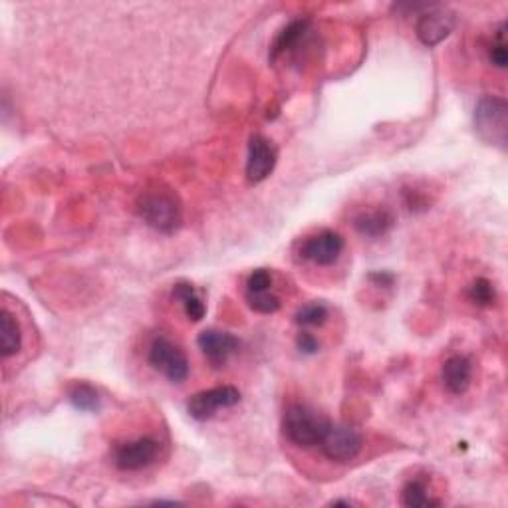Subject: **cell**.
<instances>
[{"mask_svg": "<svg viewBox=\"0 0 508 508\" xmlns=\"http://www.w3.org/2000/svg\"><path fill=\"white\" fill-rule=\"evenodd\" d=\"M139 217L151 229L163 235H171L181 227L183 207L171 189H149L137 201Z\"/></svg>", "mask_w": 508, "mask_h": 508, "instance_id": "1", "label": "cell"}, {"mask_svg": "<svg viewBox=\"0 0 508 508\" xmlns=\"http://www.w3.org/2000/svg\"><path fill=\"white\" fill-rule=\"evenodd\" d=\"M329 419L322 413H318L316 409H312L304 404H294L287 409L282 421V429L287 439L298 447H318L320 441L324 439V435L329 427Z\"/></svg>", "mask_w": 508, "mask_h": 508, "instance_id": "2", "label": "cell"}, {"mask_svg": "<svg viewBox=\"0 0 508 508\" xmlns=\"http://www.w3.org/2000/svg\"><path fill=\"white\" fill-rule=\"evenodd\" d=\"M475 131L485 144L506 149L508 105L504 97L485 96L475 108Z\"/></svg>", "mask_w": 508, "mask_h": 508, "instance_id": "3", "label": "cell"}, {"mask_svg": "<svg viewBox=\"0 0 508 508\" xmlns=\"http://www.w3.org/2000/svg\"><path fill=\"white\" fill-rule=\"evenodd\" d=\"M147 362L155 371L171 383H181L189 376V360L179 344H175L171 337L157 336L149 346Z\"/></svg>", "mask_w": 508, "mask_h": 508, "instance_id": "4", "label": "cell"}, {"mask_svg": "<svg viewBox=\"0 0 508 508\" xmlns=\"http://www.w3.org/2000/svg\"><path fill=\"white\" fill-rule=\"evenodd\" d=\"M362 435L350 425L329 423L324 439L320 441L324 457L336 462H350L362 451Z\"/></svg>", "mask_w": 508, "mask_h": 508, "instance_id": "5", "label": "cell"}, {"mask_svg": "<svg viewBox=\"0 0 508 508\" xmlns=\"http://www.w3.org/2000/svg\"><path fill=\"white\" fill-rule=\"evenodd\" d=\"M159 454V443L154 437H139L136 441L115 445L112 451L113 465L120 471L137 472L154 465Z\"/></svg>", "mask_w": 508, "mask_h": 508, "instance_id": "6", "label": "cell"}, {"mask_svg": "<svg viewBox=\"0 0 508 508\" xmlns=\"http://www.w3.org/2000/svg\"><path fill=\"white\" fill-rule=\"evenodd\" d=\"M240 391L233 386H221L212 389H204L195 394L187 401V413L197 421H207L215 417L219 409H229L238 405Z\"/></svg>", "mask_w": 508, "mask_h": 508, "instance_id": "7", "label": "cell"}, {"mask_svg": "<svg viewBox=\"0 0 508 508\" xmlns=\"http://www.w3.org/2000/svg\"><path fill=\"white\" fill-rule=\"evenodd\" d=\"M344 238L336 230H320L300 245V258L316 266H332L344 253Z\"/></svg>", "mask_w": 508, "mask_h": 508, "instance_id": "8", "label": "cell"}, {"mask_svg": "<svg viewBox=\"0 0 508 508\" xmlns=\"http://www.w3.org/2000/svg\"><path fill=\"white\" fill-rule=\"evenodd\" d=\"M454 26H457V14L445 6H431L427 12L419 14L415 34L421 44L433 48L451 37Z\"/></svg>", "mask_w": 508, "mask_h": 508, "instance_id": "9", "label": "cell"}, {"mask_svg": "<svg viewBox=\"0 0 508 508\" xmlns=\"http://www.w3.org/2000/svg\"><path fill=\"white\" fill-rule=\"evenodd\" d=\"M276 162H279V149L272 141L262 136H253L248 141L246 179L251 183H262L274 171Z\"/></svg>", "mask_w": 508, "mask_h": 508, "instance_id": "10", "label": "cell"}, {"mask_svg": "<svg viewBox=\"0 0 508 508\" xmlns=\"http://www.w3.org/2000/svg\"><path fill=\"white\" fill-rule=\"evenodd\" d=\"M197 346L212 368H225L238 352V337L222 329H204L197 337Z\"/></svg>", "mask_w": 508, "mask_h": 508, "instance_id": "11", "label": "cell"}, {"mask_svg": "<svg viewBox=\"0 0 508 508\" xmlns=\"http://www.w3.org/2000/svg\"><path fill=\"white\" fill-rule=\"evenodd\" d=\"M441 378L445 387H447L453 396H462L471 387L472 381V362L467 355L454 354L449 360H445Z\"/></svg>", "mask_w": 508, "mask_h": 508, "instance_id": "12", "label": "cell"}, {"mask_svg": "<svg viewBox=\"0 0 508 508\" xmlns=\"http://www.w3.org/2000/svg\"><path fill=\"white\" fill-rule=\"evenodd\" d=\"M396 225L394 212L387 209H368L360 211L354 217V229L358 230L362 237L368 238H381L386 237Z\"/></svg>", "mask_w": 508, "mask_h": 508, "instance_id": "13", "label": "cell"}, {"mask_svg": "<svg viewBox=\"0 0 508 508\" xmlns=\"http://www.w3.org/2000/svg\"><path fill=\"white\" fill-rule=\"evenodd\" d=\"M171 296L173 300L179 302L185 310L187 318L193 320V322H201L204 314H207V306H204L203 298L199 296L191 282H185V280L177 282L171 290Z\"/></svg>", "mask_w": 508, "mask_h": 508, "instance_id": "14", "label": "cell"}, {"mask_svg": "<svg viewBox=\"0 0 508 508\" xmlns=\"http://www.w3.org/2000/svg\"><path fill=\"white\" fill-rule=\"evenodd\" d=\"M22 347V332L14 316L8 310L0 312V354L8 360L21 352Z\"/></svg>", "mask_w": 508, "mask_h": 508, "instance_id": "15", "label": "cell"}, {"mask_svg": "<svg viewBox=\"0 0 508 508\" xmlns=\"http://www.w3.org/2000/svg\"><path fill=\"white\" fill-rule=\"evenodd\" d=\"M308 26H310V21L298 19V21H292L287 29H282V32L276 37L272 48H271V60L274 62L276 58L287 54V52H290L294 46H296V44L302 40V37L306 34Z\"/></svg>", "mask_w": 508, "mask_h": 508, "instance_id": "16", "label": "cell"}, {"mask_svg": "<svg viewBox=\"0 0 508 508\" xmlns=\"http://www.w3.org/2000/svg\"><path fill=\"white\" fill-rule=\"evenodd\" d=\"M68 399L78 412L84 413H96L102 409V397L97 394V389L90 383H76V386L70 387Z\"/></svg>", "mask_w": 508, "mask_h": 508, "instance_id": "17", "label": "cell"}, {"mask_svg": "<svg viewBox=\"0 0 508 508\" xmlns=\"http://www.w3.org/2000/svg\"><path fill=\"white\" fill-rule=\"evenodd\" d=\"M401 503L409 508H431L441 504L439 498H433L429 493H427L425 480L419 479L409 480L404 490H401Z\"/></svg>", "mask_w": 508, "mask_h": 508, "instance_id": "18", "label": "cell"}, {"mask_svg": "<svg viewBox=\"0 0 508 508\" xmlns=\"http://www.w3.org/2000/svg\"><path fill=\"white\" fill-rule=\"evenodd\" d=\"M246 304L251 310H254L256 314H274L279 312L282 302L280 298L272 294L271 290H262V292H246L245 294Z\"/></svg>", "mask_w": 508, "mask_h": 508, "instance_id": "19", "label": "cell"}, {"mask_svg": "<svg viewBox=\"0 0 508 508\" xmlns=\"http://www.w3.org/2000/svg\"><path fill=\"white\" fill-rule=\"evenodd\" d=\"M328 320V308L320 302H310V304H304L294 316V322L302 328H316V326H324Z\"/></svg>", "mask_w": 508, "mask_h": 508, "instance_id": "20", "label": "cell"}, {"mask_svg": "<svg viewBox=\"0 0 508 508\" xmlns=\"http://www.w3.org/2000/svg\"><path fill=\"white\" fill-rule=\"evenodd\" d=\"M467 296L479 308H488L496 302V290L488 279H477L467 290Z\"/></svg>", "mask_w": 508, "mask_h": 508, "instance_id": "21", "label": "cell"}, {"mask_svg": "<svg viewBox=\"0 0 508 508\" xmlns=\"http://www.w3.org/2000/svg\"><path fill=\"white\" fill-rule=\"evenodd\" d=\"M488 60L490 64L504 70L508 64V52H506V24L501 22L498 30L495 34V40L488 48Z\"/></svg>", "mask_w": 508, "mask_h": 508, "instance_id": "22", "label": "cell"}, {"mask_svg": "<svg viewBox=\"0 0 508 508\" xmlns=\"http://www.w3.org/2000/svg\"><path fill=\"white\" fill-rule=\"evenodd\" d=\"M272 287V276L266 269H256L246 279V292H262L271 290Z\"/></svg>", "mask_w": 508, "mask_h": 508, "instance_id": "23", "label": "cell"}, {"mask_svg": "<svg viewBox=\"0 0 508 508\" xmlns=\"http://www.w3.org/2000/svg\"><path fill=\"white\" fill-rule=\"evenodd\" d=\"M296 346H298V350L306 355H314L320 352L318 337L310 332H300L296 337Z\"/></svg>", "mask_w": 508, "mask_h": 508, "instance_id": "24", "label": "cell"}, {"mask_svg": "<svg viewBox=\"0 0 508 508\" xmlns=\"http://www.w3.org/2000/svg\"><path fill=\"white\" fill-rule=\"evenodd\" d=\"M370 280L376 284V287H391V284H394V280H396V276L391 274V272H371L370 274Z\"/></svg>", "mask_w": 508, "mask_h": 508, "instance_id": "25", "label": "cell"}]
</instances>
